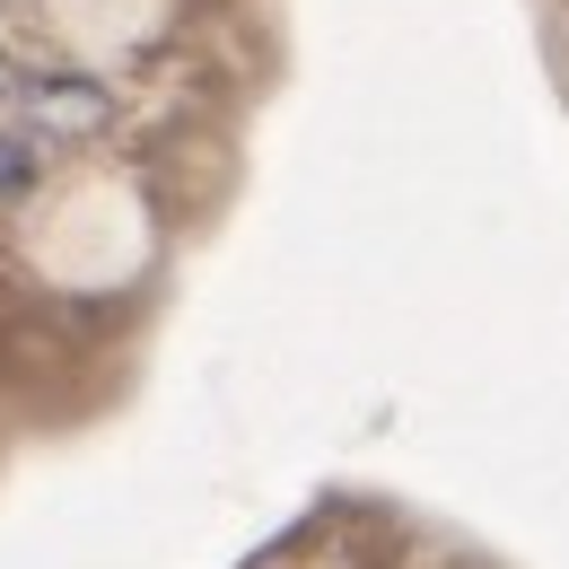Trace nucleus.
Returning <instances> with one entry per match:
<instances>
[{
	"label": "nucleus",
	"mask_w": 569,
	"mask_h": 569,
	"mask_svg": "<svg viewBox=\"0 0 569 569\" xmlns=\"http://www.w3.org/2000/svg\"><path fill=\"white\" fill-rule=\"evenodd\" d=\"M36 106H44V114H62V123H97V114H106V97H97L88 79H44V88H36Z\"/></svg>",
	"instance_id": "obj_1"
},
{
	"label": "nucleus",
	"mask_w": 569,
	"mask_h": 569,
	"mask_svg": "<svg viewBox=\"0 0 569 569\" xmlns=\"http://www.w3.org/2000/svg\"><path fill=\"white\" fill-rule=\"evenodd\" d=\"M27 176H36V141L27 132H0V193H18Z\"/></svg>",
	"instance_id": "obj_2"
}]
</instances>
